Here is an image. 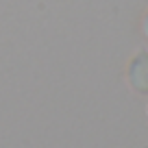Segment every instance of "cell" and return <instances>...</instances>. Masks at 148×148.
<instances>
[{
  "instance_id": "cell-1",
  "label": "cell",
  "mask_w": 148,
  "mask_h": 148,
  "mask_svg": "<svg viewBox=\"0 0 148 148\" xmlns=\"http://www.w3.org/2000/svg\"><path fill=\"white\" fill-rule=\"evenodd\" d=\"M129 83L135 92L148 94V52L139 50L129 63Z\"/></svg>"
},
{
  "instance_id": "cell-2",
  "label": "cell",
  "mask_w": 148,
  "mask_h": 148,
  "mask_svg": "<svg viewBox=\"0 0 148 148\" xmlns=\"http://www.w3.org/2000/svg\"><path fill=\"white\" fill-rule=\"evenodd\" d=\"M142 33H144V37L148 39V11H146V15H144V20H142Z\"/></svg>"
},
{
  "instance_id": "cell-3",
  "label": "cell",
  "mask_w": 148,
  "mask_h": 148,
  "mask_svg": "<svg viewBox=\"0 0 148 148\" xmlns=\"http://www.w3.org/2000/svg\"><path fill=\"white\" fill-rule=\"evenodd\" d=\"M146 111H148V109H146Z\"/></svg>"
}]
</instances>
